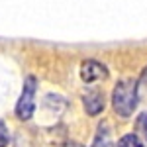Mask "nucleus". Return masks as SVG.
<instances>
[{
  "label": "nucleus",
  "mask_w": 147,
  "mask_h": 147,
  "mask_svg": "<svg viewBox=\"0 0 147 147\" xmlns=\"http://www.w3.org/2000/svg\"><path fill=\"white\" fill-rule=\"evenodd\" d=\"M137 102H139L137 80H134V79L118 80V84L114 86V94H112L114 110L122 118H129L134 114V110L137 108Z\"/></svg>",
  "instance_id": "f257e3e1"
},
{
  "label": "nucleus",
  "mask_w": 147,
  "mask_h": 147,
  "mask_svg": "<svg viewBox=\"0 0 147 147\" xmlns=\"http://www.w3.org/2000/svg\"><path fill=\"white\" fill-rule=\"evenodd\" d=\"M35 90H37V79L30 75L24 80V88L20 94V100L16 104V116L20 120H30L35 110Z\"/></svg>",
  "instance_id": "f03ea898"
},
{
  "label": "nucleus",
  "mask_w": 147,
  "mask_h": 147,
  "mask_svg": "<svg viewBox=\"0 0 147 147\" xmlns=\"http://www.w3.org/2000/svg\"><path fill=\"white\" fill-rule=\"evenodd\" d=\"M106 77H108V69H106V65H102L100 61L88 59L80 65V79L84 82H96V80L106 79Z\"/></svg>",
  "instance_id": "7ed1b4c3"
},
{
  "label": "nucleus",
  "mask_w": 147,
  "mask_h": 147,
  "mask_svg": "<svg viewBox=\"0 0 147 147\" xmlns=\"http://www.w3.org/2000/svg\"><path fill=\"white\" fill-rule=\"evenodd\" d=\"M82 102L88 116H98L104 110V92L98 88H88L82 96Z\"/></svg>",
  "instance_id": "20e7f679"
},
{
  "label": "nucleus",
  "mask_w": 147,
  "mask_h": 147,
  "mask_svg": "<svg viewBox=\"0 0 147 147\" xmlns=\"http://www.w3.org/2000/svg\"><path fill=\"white\" fill-rule=\"evenodd\" d=\"M90 147H114L112 131H110V125H108V122H102V124L98 125L96 137H94V141H92Z\"/></svg>",
  "instance_id": "39448f33"
},
{
  "label": "nucleus",
  "mask_w": 147,
  "mask_h": 147,
  "mask_svg": "<svg viewBox=\"0 0 147 147\" xmlns=\"http://www.w3.org/2000/svg\"><path fill=\"white\" fill-rule=\"evenodd\" d=\"M118 147H143L141 139L136 136V134H125L120 141H118Z\"/></svg>",
  "instance_id": "423d86ee"
},
{
  "label": "nucleus",
  "mask_w": 147,
  "mask_h": 147,
  "mask_svg": "<svg viewBox=\"0 0 147 147\" xmlns=\"http://www.w3.org/2000/svg\"><path fill=\"white\" fill-rule=\"evenodd\" d=\"M8 141H10V134H8V127L6 124L0 120V147H6L8 145Z\"/></svg>",
  "instance_id": "0eeeda50"
},
{
  "label": "nucleus",
  "mask_w": 147,
  "mask_h": 147,
  "mask_svg": "<svg viewBox=\"0 0 147 147\" xmlns=\"http://www.w3.org/2000/svg\"><path fill=\"white\" fill-rule=\"evenodd\" d=\"M137 127H139V129L145 134V137H147V112L139 116V120H137Z\"/></svg>",
  "instance_id": "6e6552de"
},
{
  "label": "nucleus",
  "mask_w": 147,
  "mask_h": 147,
  "mask_svg": "<svg viewBox=\"0 0 147 147\" xmlns=\"http://www.w3.org/2000/svg\"><path fill=\"white\" fill-rule=\"evenodd\" d=\"M137 86H141V88L147 92V67L143 69V73H141V79H139V82H137Z\"/></svg>",
  "instance_id": "1a4fd4ad"
},
{
  "label": "nucleus",
  "mask_w": 147,
  "mask_h": 147,
  "mask_svg": "<svg viewBox=\"0 0 147 147\" xmlns=\"http://www.w3.org/2000/svg\"><path fill=\"white\" fill-rule=\"evenodd\" d=\"M65 147H82V145H80V143H75V141H71V143H67Z\"/></svg>",
  "instance_id": "9d476101"
}]
</instances>
